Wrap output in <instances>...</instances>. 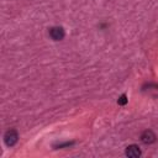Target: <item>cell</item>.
<instances>
[{
	"instance_id": "obj_1",
	"label": "cell",
	"mask_w": 158,
	"mask_h": 158,
	"mask_svg": "<svg viewBox=\"0 0 158 158\" xmlns=\"http://www.w3.org/2000/svg\"><path fill=\"white\" fill-rule=\"evenodd\" d=\"M17 138H19V136H17V132H16L15 130L7 131V132L5 133V136H4V141H5L6 146H9V147L14 146V144L17 142Z\"/></svg>"
},
{
	"instance_id": "obj_2",
	"label": "cell",
	"mask_w": 158,
	"mask_h": 158,
	"mask_svg": "<svg viewBox=\"0 0 158 158\" xmlns=\"http://www.w3.org/2000/svg\"><path fill=\"white\" fill-rule=\"evenodd\" d=\"M49 36L54 40V41H59L64 37V30L62 27H52L49 30Z\"/></svg>"
},
{
	"instance_id": "obj_5",
	"label": "cell",
	"mask_w": 158,
	"mask_h": 158,
	"mask_svg": "<svg viewBox=\"0 0 158 158\" xmlns=\"http://www.w3.org/2000/svg\"><path fill=\"white\" fill-rule=\"evenodd\" d=\"M127 102V96L125 95V94H122L120 98H118V100H117V104L118 105H125Z\"/></svg>"
},
{
	"instance_id": "obj_4",
	"label": "cell",
	"mask_w": 158,
	"mask_h": 158,
	"mask_svg": "<svg viewBox=\"0 0 158 158\" xmlns=\"http://www.w3.org/2000/svg\"><path fill=\"white\" fill-rule=\"evenodd\" d=\"M141 139H142L143 143H152V142H154V139H156V135H154L151 130H147V131H144V132L142 133Z\"/></svg>"
},
{
	"instance_id": "obj_3",
	"label": "cell",
	"mask_w": 158,
	"mask_h": 158,
	"mask_svg": "<svg viewBox=\"0 0 158 158\" xmlns=\"http://www.w3.org/2000/svg\"><path fill=\"white\" fill-rule=\"evenodd\" d=\"M126 156L130 157V158H137L141 156V151L138 148V146L136 144H131L126 148Z\"/></svg>"
}]
</instances>
